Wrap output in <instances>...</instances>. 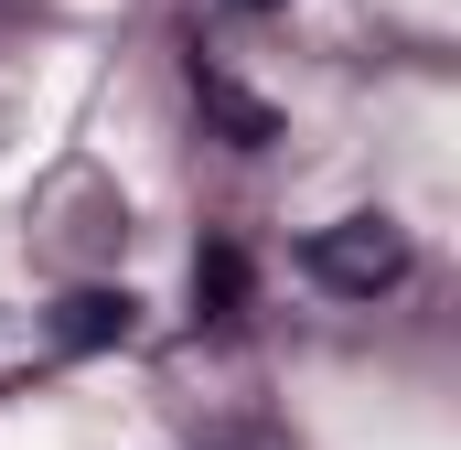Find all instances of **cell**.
<instances>
[{
  "label": "cell",
  "mask_w": 461,
  "mask_h": 450,
  "mask_svg": "<svg viewBox=\"0 0 461 450\" xmlns=\"http://www.w3.org/2000/svg\"><path fill=\"white\" fill-rule=\"evenodd\" d=\"M312 279L344 290V301L397 290V279H408V225H397V215H344V225H322V236H312Z\"/></svg>",
  "instance_id": "1"
},
{
  "label": "cell",
  "mask_w": 461,
  "mask_h": 450,
  "mask_svg": "<svg viewBox=\"0 0 461 450\" xmlns=\"http://www.w3.org/2000/svg\"><path fill=\"white\" fill-rule=\"evenodd\" d=\"M129 333V290H76L65 301V343H118Z\"/></svg>",
  "instance_id": "2"
},
{
  "label": "cell",
  "mask_w": 461,
  "mask_h": 450,
  "mask_svg": "<svg viewBox=\"0 0 461 450\" xmlns=\"http://www.w3.org/2000/svg\"><path fill=\"white\" fill-rule=\"evenodd\" d=\"M194 86H204V108H215V118H226V129H236V140H268V108H258V97H236V86H226V76H204V65H194Z\"/></svg>",
  "instance_id": "3"
},
{
  "label": "cell",
  "mask_w": 461,
  "mask_h": 450,
  "mask_svg": "<svg viewBox=\"0 0 461 450\" xmlns=\"http://www.w3.org/2000/svg\"><path fill=\"white\" fill-rule=\"evenodd\" d=\"M247 11H290V0H247Z\"/></svg>",
  "instance_id": "4"
}]
</instances>
